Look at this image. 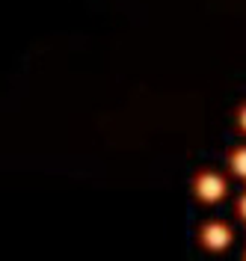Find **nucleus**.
Wrapping results in <instances>:
<instances>
[{"label":"nucleus","instance_id":"obj_1","mask_svg":"<svg viewBox=\"0 0 246 261\" xmlns=\"http://www.w3.org/2000/svg\"><path fill=\"white\" fill-rule=\"evenodd\" d=\"M223 193H226V181L220 178V175L202 172L196 178V196L202 202H216V199H223Z\"/></svg>","mask_w":246,"mask_h":261},{"label":"nucleus","instance_id":"obj_2","mask_svg":"<svg viewBox=\"0 0 246 261\" xmlns=\"http://www.w3.org/2000/svg\"><path fill=\"white\" fill-rule=\"evenodd\" d=\"M202 244L208 249H226L231 244V228L226 223H208L202 228Z\"/></svg>","mask_w":246,"mask_h":261},{"label":"nucleus","instance_id":"obj_3","mask_svg":"<svg viewBox=\"0 0 246 261\" xmlns=\"http://www.w3.org/2000/svg\"><path fill=\"white\" fill-rule=\"evenodd\" d=\"M231 169H234L237 175H246V148H237V151L231 154Z\"/></svg>","mask_w":246,"mask_h":261},{"label":"nucleus","instance_id":"obj_4","mask_svg":"<svg viewBox=\"0 0 246 261\" xmlns=\"http://www.w3.org/2000/svg\"><path fill=\"white\" fill-rule=\"evenodd\" d=\"M237 214H240V217H243V220H246V196H243V199H240V205H237Z\"/></svg>","mask_w":246,"mask_h":261},{"label":"nucleus","instance_id":"obj_5","mask_svg":"<svg viewBox=\"0 0 246 261\" xmlns=\"http://www.w3.org/2000/svg\"><path fill=\"white\" fill-rule=\"evenodd\" d=\"M240 128L246 130V107H243V110H240Z\"/></svg>","mask_w":246,"mask_h":261}]
</instances>
